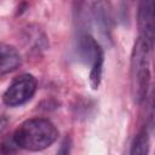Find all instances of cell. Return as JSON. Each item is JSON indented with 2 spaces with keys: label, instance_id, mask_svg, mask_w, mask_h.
I'll list each match as a JSON object with an SVG mask.
<instances>
[{
  "label": "cell",
  "instance_id": "8992f818",
  "mask_svg": "<svg viewBox=\"0 0 155 155\" xmlns=\"http://www.w3.org/2000/svg\"><path fill=\"white\" fill-rule=\"evenodd\" d=\"M21 65L18 51L10 45L0 44V76L16 70Z\"/></svg>",
  "mask_w": 155,
  "mask_h": 155
},
{
  "label": "cell",
  "instance_id": "277c9868",
  "mask_svg": "<svg viewBox=\"0 0 155 155\" xmlns=\"http://www.w3.org/2000/svg\"><path fill=\"white\" fill-rule=\"evenodd\" d=\"M84 47L88 50V54L92 58V68L90 74V84L93 90H97L101 79H102V70H103V50L99 44L92 36L84 38Z\"/></svg>",
  "mask_w": 155,
  "mask_h": 155
},
{
  "label": "cell",
  "instance_id": "5b68a950",
  "mask_svg": "<svg viewBox=\"0 0 155 155\" xmlns=\"http://www.w3.org/2000/svg\"><path fill=\"white\" fill-rule=\"evenodd\" d=\"M138 27L140 39L144 40L151 48L154 42V2L142 1L138 12Z\"/></svg>",
  "mask_w": 155,
  "mask_h": 155
},
{
  "label": "cell",
  "instance_id": "ba28073f",
  "mask_svg": "<svg viewBox=\"0 0 155 155\" xmlns=\"http://www.w3.org/2000/svg\"><path fill=\"white\" fill-rule=\"evenodd\" d=\"M69 149H70V143H69V139H64V142L62 143L61 148H59V151L57 155H69Z\"/></svg>",
  "mask_w": 155,
  "mask_h": 155
},
{
  "label": "cell",
  "instance_id": "6da1fadb",
  "mask_svg": "<svg viewBox=\"0 0 155 155\" xmlns=\"http://www.w3.org/2000/svg\"><path fill=\"white\" fill-rule=\"evenodd\" d=\"M58 136L56 126L47 119L35 117L24 121L15 132L13 142L22 149L42 150L50 147Z\"/></svg>",
  "mask_w": 155,
  "mask_h": 155
},
{
  "label": "cell",
  "instance_id": "3957f363",
  "mask_svg": "<svg viewBox=\"0 0 155 155\" xmlns=\"http://www.w3.org/2000/svg\"><path fill=\"white\" fill-rule=\"evenodd\" d=\"M38 81L30 74H23L13 80L2 96V101L8 107H17L28 102L36 91Z\"/></svg>",
  "mask_w": 155,
  "mask_h": 155
},
{
  "label": "cell",
  "instance_id": "9c48e42d",
  "mask_svg": "<svg viewBox=\"0 0 155 155\" xmlns=\"http://www.w3.org/2000/svg\"><path fill=\"white\" fill-rule=\"evenodd\" d=\"M6 125H7V116H6V114L4 113V110L0 109V133L5 130Z\"/></svg>",
  "mask_w": 155,
  "mask_h": 155
},
{
  "label": "cell",
  "instance_id": "7a4b0ae2",
  "mask_svg": "<svg viewBox=\"0 0 155 155\" xmlns=\"http://www.w3.org/2000/svg\"><path fill=\"white\" fill-rule=\"evenodd\" d=\"M151 47L140 38L137 40L131 59L132 93L136 102H142L147 96L149 86V53Z\"/></svg>",
  "mask_w": 155,
  "mask_h": 155
},
{
  "label": "cell",
  "instance_id": "52a82bcc",
  "mask_svg": "<svg viewBox=\"0 0 155 155\" xmlns=\"http://www.w3.org/2000/svg\"><path fill=\"white\" fill-rule=\"evenodd\" d=\"M149 151V139L145 131L139 132L132 144L130 155H148Z\"/></svg>",
  "mask_w": 155,
  "mask_h": 155
}]
</instances>
